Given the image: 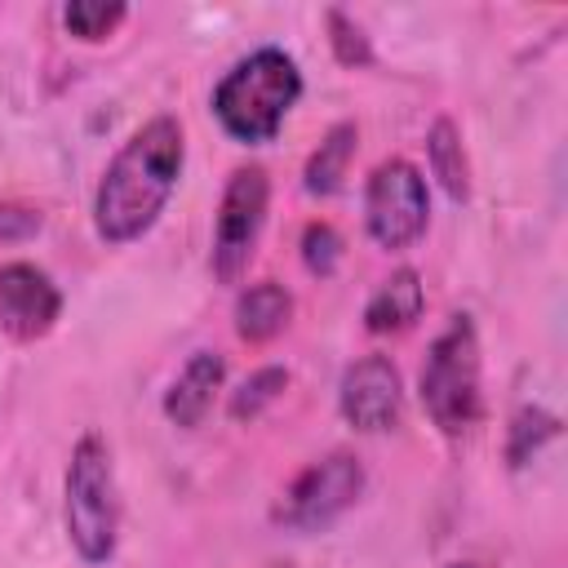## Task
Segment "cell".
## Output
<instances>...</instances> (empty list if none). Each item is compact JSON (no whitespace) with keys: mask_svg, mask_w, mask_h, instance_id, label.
<instances>
[{"mask_svg":"<svg viewBox=\"0 0 568 568\" xmlns=\"http://www.w3.org/2000/svg\"><path fill=\"white\" fill-rule=\"evenodd\" d=\"M284 386H288V373H284V368H257V373L244 377V386L231 395V417H235V422H244V417L253 422L266 404L280 399Z\"/></svg>","mask_w":568,"mask_h":568,"instance_id":"obj_17","label":"cell"},{"mask_svg":"<svg viewBox=\"0 0 568 568\" xmlns=\"http://www.w3.org/2000/svg\"><path fill=\"white\" fill-rule=\"evenodd\" d=\"M62 315L58 284L31 266V262H4L0 266V328L18 342L44 337Z\"/></svg>","mask_w":568,"mask_h":568,"instance_id":"obj_9","label":"cell"},{"mask_svg":"<svg viewBox=\"0 0 568 568\" xmlns=\"http://www.w3.org/2000/svg\"><path fill=\"white\" fill-rule=\"evenodd\" d=\"M328 40H333V53H337V62H346V67H368L373 62V49H368V40H364V31L342 13V9H328Z\"/></svg>","mask_w":568,"mask_h":568,"instance_id":"obj_19","label":"cell"},{"mask_svg":"<svg viewBox=\"0 0 568 568\" xmlns=\"http://www.w3.org/2000/svg\"><path fill=\"white\" fill-rule=\"evenodd\" d=\"M337 257H342L337 231H333L328 222H311V226L302 231V262H306V271H311V275H333Z\"/></svg>","mask_w":568,"mask_h":568,"instance_id":"obj_18","label":"cell"},{"mask_svg":"<svg viewBox=\"0 0 568 568\" xmlns=\"http://www.w3.org/2000/svg\"><path fill=\"white\" fill-rule=\"evenodd\" d=\"M422 404L430 422L444 435H470L484 417V390H479V337L466 315H453V324L430 342L422 364Z\"/></svg>","mask_w":568,"mask_h":568,"instance_id":"obj_4","label":"cell"},{"mask_svg":"<svg viewBox=\"0 0 568 568\" xmlns=\"http://www.w3.org/2000/svg\"><path fill=\"white\" fill-rule=\"evenodd\" d=\"M222 377H226V359L217 351H195L182 364V373L173 377L169 395H164V417L173 426H200V417L209 413L213 390L222 386Z\"/></svg>","mask_w":568,"mask_h":568,"instance_id":"obj_10","label":"cell"},{"mask_svg":"<svg viewBox=\"0 0 568 568\" xmlns=\"http://www.w3.org/2000/svg\"><path fill=\"white\" fill-rule=\"evenodd\" d=\"M302 98V71L284 49H257L240 58L213 89V115L235 142H271Z\"/></svg>","mask_w":568,"mask_h":568,"instance_id":"obj_2","label":"cell"},{"mask_svg":"<svg viewBox=\"0 0 568 568\" xmlns=\"http://www.w3.org/2000/svg\"><path fill=\"white\" fill-rule=\"evenodd\" d=\"M351 155H355V124L342 120V124H333V129L324 133V142H320L315 155L306 160L302 186H306L311 195H333V191L342 186V178H346Z\"/></svg>","mask_w":568,"mask_h":568,"instance_id":"obj_13","label":"cell"},{"mask_svg":"<svg viewBox=\"0 0 568 568\" xmlns=\"http://www.w3.org/2000/svg\"><path fill=\"white\" fill-rule=\"evenodd\" d=\"M266 200H271L266 169L248 164L226 178V191L217 204V226H213V275L222 284H235L248 271V257H253L262 222H266Z\"/></svg>","mask_w":568,"mask_h":568,"instance_id":"obj_6","label":"cell"},{"mask_svg":"<svg viewBox=\"0 0 568 568\" xmlns=\"http://www.w3.org/2000/svg\"><path fill=\"white\" fill-rule=\"evenodd\" d=\"M129 18V9L120 4V0H71L67 9H62V22H67V31L71 36H80V40H106L120 22Z\"/></svg>","mask_w":568,"mask_h":568,"instance_id":"obj_15","label":"cell"},{"mask_svg":"<svg viewBox=\"0 0 568 568\" xmlns=\"http://www.w3.org/2000/svg\"><path fill=\"white\" fill-rule=\"evenodd\" d=\"M62 515H67V537L84 564H106L115 555L120 488H115V466H111V448L102 435H84L71 448Z\"/></svg>","mask_w":568,"mask_h":568,"instance_id":"obj_3","label":"cell"},{"mask_svg":"<svg viewBox=\"0 0 568 568\" xmlns=\"http://www.w3.org/2000/svg\"><path fill=\"white\" fill-rule=\"evenodd\" d=\"M342 417L364 430V435H382L390 426H399L404 413V382L399 368L386 355H364L342 373V390H337Z\"/></svg>","mask_w":568,"mask_h":568,"instance_id":"obj_8","label":"cell"},{"mask_svg":"<svg viewBox=\"0 0 568 568\" xmlns=\"http://www.w3.org/2000/svg\"><path fill=\"white\" fill-rule=\"evenodd\" d=\"M426 306V293H422V275L413 266H399L390 280H382V288L368 297L364 306V328L368 333H399L408 328Z\"/></svg>","mask_w":568,"mask_h":568,"instance_id":"obj_11","label":"cell"},{"mask_svg":"<svg viewBox=\"0 0 568 568\" xmlns=\"http://www.w3.org/2000/svg\"><path fill=\"white\" fill-rule=\"evenodd\" d=\"M559 435V417H550V413H541V408H519L515 413V422H510V444H506V457H510V466H524L546 439H555Z\"/></svg>","mask_w":568,"mask_h":568,"instance_id":"obj_16","label":"cell"},{"mask_svg":"<svg viewBox=\"0 0 568 568\" xmlns=\"http://www.w3.org/2000/svg\"><path fill=\"white\" fill-rule=\"evenodd\" d=\"M182 124L173 115L146 120L106 164L93 200V222L106 244H133L164 213L182 173Z\"/></svg>","mask_w":568,"mask_h":568,"instance_id":"obj_1","label":"cell"},{"mask_svg":"<svg viewBox=\"0 0 568 568\" xmlns=\"http://www.w3.org/2000/svg\"><path fill=\"white\" fill-rule=\"evenodd\" d=\"M293 315V297L284 284L275 280H262V284H248L235 302V333L244 342H271Z\"/></svg>","mask_w":568,"mask_h":568,"instance_id":"obj_12","label":"cell"},{"mask_svg":"<svg viewBox=\"0 0 568 568\" xmlns=\"http://www.w3.org/2000/svg\"><path fill=\"white\" fill-rule=\"evenodd\" d=\"M430 217L426 178L408 160H382L364 191V222L382 248H408Z\"/></svg>","mask_w":568,"mask_h":568,"instance_id":"obj_7","label":"cell"},{"mask_svg":"<svg viewBox=\"0 0 568 568\" xmlns=\"http://www.w3.org/2000/svg\"><path fill=\"white\" fill-rule=\"evenodd\" d=\"M364 493V466L351 453H328L311 462L288 488L284 501L275 506V519L293 532H320L337 515H346Z\"/></svg>","mask_w":568,"mask_h":568,"instance_id":"obj_5","label":"cell"},{"mask_svg":"<svg viewBox=\"0 0 568 568\" xmlns=\"http://www.w3.org/2000/svg\"><path fill=\"white\" fill-rule=\"evenodd\" d=\"M426 155H430V169L435 178L444 182V191L453 200H466L470 191V173H466V151H462V138L453 129V120H435L430 133H426Z\"/></svg>","mask_w":568,"mask_h":568,"instance_id":"obj_14","label":"cell"},{"mask_svg":"<svg viewBox=\"0 0 568 568\" xmlns=\"http://www.w3.org/2000/svg\"><path fill=\"white\" fill-rule=\"evenodd\" d=\"M448 568H475V564H448Z\"/></svg>","mask_w":568,"mask_h":568,"instance_id":"obj_20","label":"cell"}]
</instances>
